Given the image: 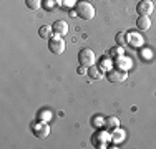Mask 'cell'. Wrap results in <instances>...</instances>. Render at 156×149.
<instances>
[{"label": "cell", "mask_w": 156, "mask_h": 149, "mask_svg": "<svg viewBox=\"0 0 156 149\" xmlns=\"http://www.w3.org/2000/svg\"><path fill=\"white\" fill-rule=\"evenodd\" d=\"M53 7H55L53 0H47V2H45V9H53Z\"/></svg>", "instance_id": "44dd1931"}, {"label": "cell", "mask_w": 156, "mask_h": 149, "mask_svg": "<svg viewBox=\"0 0 156 149\" xmlns=\"http://www.w3.org/2000/svg\"><path fill=\"white\" fill-rule=\"evenodd\" d=\"M110 66H111L110 57H105V58H101V60H100V63H98V68L101 70V71H108V70H110Z\"/></svg>", "instance_id": "2e32d148"}, {"label": "cell", "mask_w": 156, "mask_h": 149, "mask_svg": "<svg viewBox=\"0 0 156 149\" xmlns=\"http://www.w3.org/2000/svg\"><path fill=\"white\" fill-rule=\"evenodd\" d=\"M88 76H90L91 80H101V78H103V71L98 68V66L93 65V66L88 68Z\"/></svg>", "instance_id": "4fadbf2b"}, {"label": "cell", "mask_w": 156, "mask_h": 149, "mask_svg": "<svg viewBox=\"0 0 156 149\" xmlns=\"http://www.w3.org/2000/svg\"><path fill=\"white\" fill-rule=\"evenodd\" d=\"M25 3L30 10H38L42 7V0H25Z\"/></svg>", "instance_id": "ac0fdd59"}, {"label": "cell", "mask_w": 156, "mask_h": 149, "mask_svg": "<svg viewBox=\"0 0 156 149\" xmlns=\"http://www.w3.org/2000/svg\"><path fill=\"white\" fill-rule=\"evenodd\" d=\"M110 58H113V60H116V58H120V57H123L125 55V50H123V47L121 45H118V47H113V48H110Z\"/></svg>", "instance_id": "5bb4252c"}, {"label": "cell", "mask_w": 156, "mask_h": 149, "mask_svg": "<svg viewBox=\"0 0 156 149\" xmlns=\"http://www.w3.org/2000/svg\"><path fill=\"white\" fill-rule=\"evenodd\" d=\"M95 53L90 50V48H81L80 53H78V63H80V66H87V68H90V66L95 65Z\"/></svg>", "instance_id": "3957f363"}, {"label": "cell", "mask_w": 156, "mask_h": 149, "mask_svg": "<svg viewBox=\"0 0 156 149\" xmlns=\"http://www.w3.org/2000/svg\"><path fill=\"white\" fill-rule=\"evenodd\" d=\"M136 27H138L140 30H148L151 27V20H150V15H140L138 20H136Z\"/></svg>", "instance_id": "9c48e42d"}, {"label": "cell", "mask_w": 156, "mask_h": 149, "mask_svg": "<svg viewBox=\"0 0 156 149\" xmlns=\"http://www.w3.org/2000/svg\"><path fill=\"white\" fill-rule=\"evenodd\" d=\"M125 36H126V33H125V32H120V33L116 35V42H118V45H121V47H123V45L126 43Z\"/></svg>", "instance_id": "ffe728a7"}, {"label": "cell", "mask_w": 156, "mask_h": 149, "mask_svg": "<svg viewBox=\"0 0 156 149\" xmlns=\"http://www.w3.org/2000/svg\"><path fill=\"white\" fill-rule=\"evenodd\" d=\"M48 48H50L51 53L55 55H62L63 51H65V40H63V36H51L50 40H48Z\"/></svg>", "instance_id": "277c9868"}, {"label": "cell", "mask_w": 156, "mask_h": 149, "mask_svg": "<svg viewBox=\"0 0 156 149\" xmlns=\"http://www.w3.org/2000/svg\"><path fill=\"white\" fill-rule=\"evenodd\" d=\"M126 71L125 70H120V68H110L106 71V80L111 81V83H121V81L126 80Z\"/></svg>", "instance_id": "5b68a950"}, {"label": "cell", "mask_w": 156, "mask_h": 149, "mask_svg": "<svg viewBox=\"0 0 156 149\" xmlns=\"http://www.w3.org/2000/svg\"><path fill=\"white\" fill-rule=\"evenodd\" d=\"M111 141H113V143H116V144L123 143V141H125V131H123V129L115 128L113 133H111Z\"/></svg>", "instance_id": "7c38bea8"}, {"label": "cell", "mask_w": 156, "mask_h": 149, "mask_svg": "<svg viewBox=\"0 0 156 149\" xmlns=\"http://www.w3.org/2000/svg\"><path fill=\"white\" fill-rule=\"evenodd\" d=\"M111 141V134L106 133V131H96L93 133V136H91V146L93 147H106L108 146V143Z\"/></svg>", "instance_id": "7a4b0ae2"}, {"label": "cell", "mask_w": 156, "mask_h": 149, "mask_svg": "<svg viewBox=\"0 0 156 149\" xmlns=\"http://www.w3.org/2000/svg\"><path fill=\"white\" fill-rule=\"evenodd\" d=\"M75 15L83 20H91L95 17V7L90 2H76L75 3Z\"/></svg>", "instance_id": "6da1fadb"}, {"label": "cell", "mask_w": 156, "mask_h": 149, "mask_svg": "<svg viewBox=\"0 0 156 149\" xmlns=\"http://www.w3.org/2000/svg\"><path fill=\"white\" fill-rule=\"evenodd\" d=\"M51 28H53V33L58 36H65L66 33H68V23L63 20H57L53 25H51Z\"/></svg>", "instance_id": "ba28073f"}, {"label": "cell", "mask_w": 156, "mask_h": 149, "mask_svg": "<svg viewBox=\"0 0 156 149\" xmlns=\"http://www.w3.org/2000/svg\"><path fill=\"white\" fill-rule=\"evenodd\" d=\"M32 129H33V134H35L37 137H47L48 134H50V128H48V124L45 121L33 123Z\"/></svg>", "instance_id": "8992f818"}, {"label": "cell", "mask_w": 156, "mask_h": 149, "mask_svg": "<svg viewBox=\"0 0 156 149\" xmlns=\"http://www.w3.org/2000/svg\"><path fill=\"white\" fill-rule=\"evenodd\" d=\"M38 119H40V121H48V119H51V113H50V111H42V113H40L38 114Z\"/></svg>", "instance_id": "d6986e66"}, {"label": "cell", "mask_w": 156, "mask_h": 149, "mask_svg": "<svg viewBox=\"0 0 156 149\" xmlns=\"http://www.w3.org/2000/svg\"><path fill=\"white\" fill-rule=\"evenodd\" d=\"M154 10V3L151 0H141V2L136 5V12L140 15H151Z\"/></svg>", "instance_id": "52a82bcc"}, {"label": "cell", "mask_w": 156, "mask_h": 149, "mask_svg": "<svg viewBox=\"0 0 156 149\" xmlns=\"http://www.w3.org/2000/svg\"><path fill=\"white\" fill-rule=\"evenodd\" d=\"M65 7H70V5H73V0H65V2H62Z\"/></svg>", "instance_id": "7402d4cb"}, {"label": "cell", "mask_w": 156, "mask_h": 149, "mask_svg": "<svg viewBox=\"0 0 156 149\" xmlns=\"http://www.w3.org/2000/svg\"><path fill=\"white\" fill-rule=\"evenodd\" d=\"M115 61H116V68L125 70V71H126L128 68H131V65H133V63H131V60H129V58H126L125 55H123V57H120V58H116Z\"/></svg>", "instance_id": "8fae6325"}, {"label": "cell", "mask_w": 156, "mask_h": 149, "mask_svg": "<svg viewBox=\"0 0 156 149\" xmlns=\"http://www.w3.org/2000/svg\"><path fill=\"white\" fill-rule=\"evenodd\" d=\"M118 124H120V119H118V118H115V116L106 118V128L111 129V131H113L115 128H118Z\"/></svg>", "instance_id": "e0dca14e"}, {"label": "cell", "mask_w": 156, "mask_h": 149, "mask_svg": "<svg viewBox=\"0 0 156 149\" xmlns=\"http://www.w3.org/2000/svg\"><path fill=\"white\" fill-rule=\"evenodd\" d=\"M126 36H128V43L131 45V47H141V45H143V38H141L138 33L129 32V33H126Z\"/></svg>", "instance_id": "30bf717a"}, {"label": "cell", "mask_w": 156, "mask_h": 149, "mask_svg": "<svg viewBox=\"0 0 156 149\" xmlns=\"http://www.w3.org/2000/svg\"><path fill=\"white\" fill-rule=\"evenodd\" d=\"M51 33H53V28H51L50 25H43V27H40V30H38V35L42 36V38H47V40L51 38Z\"/></svg>", "instance_id": "9a60e30c"}, {"label": "cell", "mask_w": 156, "mask_h": 149, "mask_svg": "<svg viewBox=\"0 0 156 149\" xmlns=\"http://www.w3.org/2000/svg\"><path fill=\"white\" fill-rule=\"evenodd\" d=\"M95 119H96V121H95V124H96V126H100V124H101V119H103V118H100V116H96Z\"/></svg>", "instance_id": "603a6c76"}]
</instances>
